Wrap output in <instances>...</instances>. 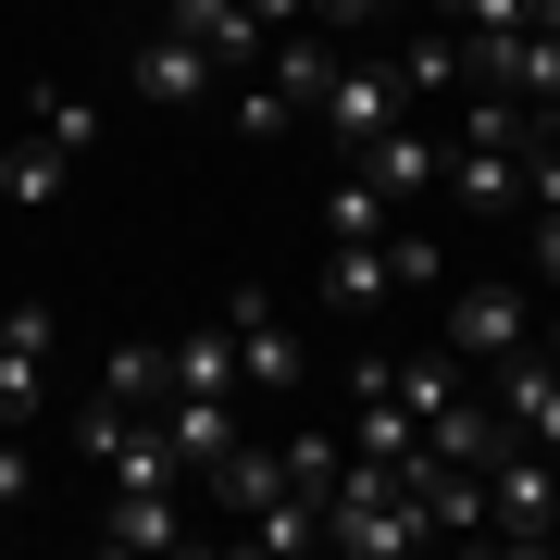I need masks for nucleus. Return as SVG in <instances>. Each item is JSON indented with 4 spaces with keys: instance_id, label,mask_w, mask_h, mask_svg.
Segmentation results:
<instances>
[{
    "instance_id": "obj_1",
    "label": "nucleus",
    "mask_w": 560,
    "mask_h": 560,
    "mask_svg": "<svg viewBox=\"0 0 560 560\" xmlns=\"http://www.w3.org/2000/svg\"><path fill=\"white\" fill-rule=\"evenodd\" d=\"M536 337V275H474V287H436V349L460 374H486V361H511Z\"/></svg>"
},
{
    "instance_id": "obj_2",
    "label": "nucleus",
    "mask_w": 560,
    "mask_h": 560,
    "mask_svg": "<svg viewBox=\"0 0 560 560\" xmlns=\"http://www.w3.org/2000/svg\"><path fill=\"white\" fill-rule=\"evenodd\" d=\"M411 101H399V62H386V50H337V75H324V101H312V125H300V138H324V150H361V138H386V125H399Z\"/></svg>"
},
{
    "instance_id": "obj_3",
    "label": "nucleus",
    "mask_w": 560,
    "mask_h": 560,
    "mask_svg": "<svg viewBox=\"0 0 560 560\" xmlns=\"http://www.w3.org/2000/svg\"><path fill=\"white\" fill-rule=\"evenodd\" d=\"M486 548H560V460L523 436L486 460Z\"/></svg>"
},
{
    "instance_id": "obj_4",
    "label": "nucleus",
    "mask_w": 560,
    "mask_h": 560,
    "mask_svg": "<svg viewBox=\"0 0 560 560\" xmlns=\"http://www.w3.org/2000/svg\"><path fill=\"white\" fill-rule=\"evenodd\" d=\"M125 88H138L150 113H212V101H224V62L162 13V25H138V50H125Z\"/></svg>"
},
{
    "instance_id": "obj_5",
    "label": "nucleus",
    "mask_w": 560,
    "mask_h": 560,
    "mask_svg": "<svg viewBox=\"0 0 560 560\" xmlns=\"http://www.w3.org/2000/svg\"><path fill=\"white\" fill-rule=\"evenodd\" d=\"M224 337H237V386H249L261 411L300 399V324H287L275 287H237V300H224Z\"/></svg>"
},
{
    "instance_id": "obj_6",
    "label": "nucleus",
    "mask_w": 560,
    "mask_h": 560,
    "mask_svg": "<svg viewBox=\"0 0 560 560\" xmlns=\"http://www.w3.org/2000/svg\"><path fill=\"white\" fill-rule=\"evenodd\" d=\"M101 548H113V560H175V548H200V499H187V486H113V499H101Z\"/></svg>"
},
{
    "instance_id": "obj_7",
    "label": "nucleus",
    "mask_w": 560,
    "mask_h": 560,
    "mask_svg": "<svg viewBox=\"0 0 560 560\" xmlns=\"http://www.w3.org/2000/svg\"><path fill=\"white\" fill-rule=\"evenodd\" d=\"M349 175L374 187L386 212H423V200H436V175H448V138H436V125H411V113H399L386 138H361V150H349Z\"/></svg>"
},
{
    "instance_id": "obj_8",
    "label": "nucleus",
    "mask_w": 560,
    "mask_h": 560,
    "mask_svg": "<svg viewBox=\"0 0 560 560\" xmlns=\"http://www.w3.org/2000/svg\"><path fill=\"white\" fill-rule=\"evenodd\" d=\"M50 349H62V312H50V300H13V312H0V423H38Z\"/></svg>"
},
{
    "instance_id": "obj_9",
    "label": "nucleus",
    "mask_w": 560,
    "mask_h": 560,
    "mask_svg": "<svg viewBox=\"0 0 560 560\" xmlns=\"http://www.w3.org/2000/svg\"><path fill=\"white\" fill-rule=\"evenodd\" d=\"M499 423H511L523 448H548V460H560V349L523 337V349L499 361Z\"/></svg>"
},
{
    "instance_id": "obj_10",
    "label": "nucleus",
    "mask_w": 560,
    "mask_h": 560,
    "mask_svg": "<svg viewBox=\"0 0 560 560\" xmlns=\"http://www.w3.org/2000/svg\"><path fill=\"white\" fill-rule=\"evenodd\" d=\"M75 162H88V150H62L50 125H13V138H0V200H13V212H62Z\"/></svg>"
},
{
    "instance_id": "obj_11",
    "label": "nucleus",
    "mask_w": 560,
    "mask_h": 560,
    "mask_svg": "<svg viewBox=\"0 0 560 560\" xmlns=\"http://www.w3.org/2000/svg\"><path fill=\"white\" fill-rule=\"evenodd\" d=\"M275 486H287V436H237V448L200 474V511H212V523H249Z\"/></svg>"
},
{
    "instance_id": "obj_12",
    "label": "nucleus",
    "mask_w": 560,
    "mask_h": 560,
    "mask_svg": "<svg viewBox=\"0 0 560 560\" xmlns=\"http://www.w3.org/2000/svg\"><path fill=\"white\" fill-rule=\"evenodd\" d=\"M386 62H399V101H411V113H423V101H460V88H474V62H460V38H448L436 13H411V38L386 50Z\"/></svg>"
},
{
    "instance_id": "obj_13",
    "label": "nucleus",
    "mask_w": 560,
    "mask_h": 560,
    "mask_svg": "<svg viewBox=\"0 0 560 560\" xmlns=\"http://www.w3.org/2000/svg\"><path fill=\"white\" fill-rule=\"evenodd\" d=\"M162 13H175V25H187V38H200V50L224 62V75H249V62H261V50H275V25H261V13H249V0H162Z\"/></svg>"
},
{
    "instance_id": "obj_14",
    "label": "nucleus",
    "mask_w": 560,
    "mask_h": 560,
    "mask_svg": "<svg viewBox=\"0 0 560 560\" xmlns=\"http://www.w3.org/2000/svg\"><path fill=\"white\" fill-rule=\"evenodd\" d=\"M399 275H386V237H324V312H386Z\"/></svg>"
},
{
    "instance_id": "obj_15",
    "label": "nucleus",
    "mask_w": 560,
    "mask_h": 560,
    "mask_svg": "<svg viewBox=\"0 0 560 560\" xmlns=\"http://www.w3.org/2000/svg\"><path fill=\"white\" fill-rule=\"evenodd\" d=\"M423 448H436V460H474V474H486V460L511 448V423H499V399H474V386H460V399L423 423Z\"/></svg>"
},
{
    "instance_id": "obj_16",
    "label": "nucleus",
    "mask_w": 560,
    "mask_h": 560,
    "mask_svg": "<svg viewBox=\"0 0 560 560\" xmlns=\"http://www.w3.org/2000/svg\"><path fill=\"white\" fill-rule=\"evenodd\" d=\"M261 75H275L287 101H300V125H312V101H324V75H337V38H324V25H287V38L261 50Z\"/></svg>"
},
{
    "instance_id": "obj_17",
    "label": "nucleus",
    "mask_w": 560,
    "mask_h": 560,
    "mask_svg": "<svg viewBox=\"0 0 560 560\" xmlns=\"http://www.w3.org/2000/svg\"><path fill=\"white\" fill-rule=\"evenodd\" d=\"M175 399H249V386H237V337H224V312L200 324V337H175Z\"/></svg>"
},
{
    "instance_id": "obj_18",
    "label": "nucleus",
    "mask_w": 560,
    "mask_h": 560,
    "mask_svg": "<svg viewBox=\"0 0 560 560\" xmlns=\"http://www.w3.org/2000/svg\"><path fill=\"white\" fill-rule=\"evenodd\" d=\"M101 399H125V411H162V399H175V349L125 337V349L101 361Z\"/></svg>"
},
{
    "instance_id": "obj_19",
    "label": "nucleus",
    "mask_w": 560,
    "mask_h": 560,
    "mask_svg": "<svg viewBox=\"0 0 560 560\" xmlns=\"http://www.w3.org/2000/svg\"><path fill=\"white\" fill-rule=\"evenodd\" d=\"M312 224H324V237H386L399 212H386V200H374L361 175H337V187H324V212H312Z\"/></svg>"
},
{
    "instance_id": "obj_20",
    "label": "nucleus",
    "mask_w": 560,
    "mask_h": 560,
    "mask_svg": "<svg viewBox=\"0 0 560 560\" xmlns=\"http://www.w3.org/2000/svg\"><path fill=\"white\" fill-rule=\"evenodd\" d=\"M523 212H560V113H536L523 138Z\"/></svg>"
},
{
    "instance_id": "obj_21",
    "label": "nucleus",
    "mask_w": 560,
    "mask_h": 560,
    "mask_svg": "<svg viewBox=\"0 0 560 560\" xmlns=\"http://www.w3.org/2000/svg\"><path fill=\"white\" fill-rule=\"evenodd\" d=\"M523 275H536V300H560V212H523Z\"/></svg>"
},
{
    "instance_id": "obj_22",
    "label": "nucleus",
    "mask_w": 560,
    "mask_h": 560,
    "mask_svg": "<svg viewBox=\"0 0 560 560\" xmlns=\"http://www.w3.org/2000/svg\"><path fill=\"white\" fill-rule=\"evenodd\" d=\"M25 499H38V460H25V448H13V423H0V536H13V511H25Z\"/></svg>"
},
{
    "instance_id": "obj_23",
    "label": "nucleus",
    "mask_w": 560,
    "mask_h": 560,
    "mask_svg": "<svg viewBox=\"0 0 560 560\" xmlns=\"http://www.w3.org/2000/svg\"><path fill=\"white\" fill-rule=\"evenodd\" d=\"M386 13H399V25H411V13H423V0H374V25H386Z\"/></svg>"
},
{
    "instance_id": "obj_24",
    "label": "nucleus",
    "mask_w": 560,
    "mask_h": 560,
    "mask_svg": "<svg viewBox=\"0 0 560 560\" xmlns=\"http://www.w3.org/2000/svg\"><path fill=\"white\" fill-rule=\"evenodd\" d=\"M0 138H13V125H0Z\"/></svg>"
}]
</instances>
